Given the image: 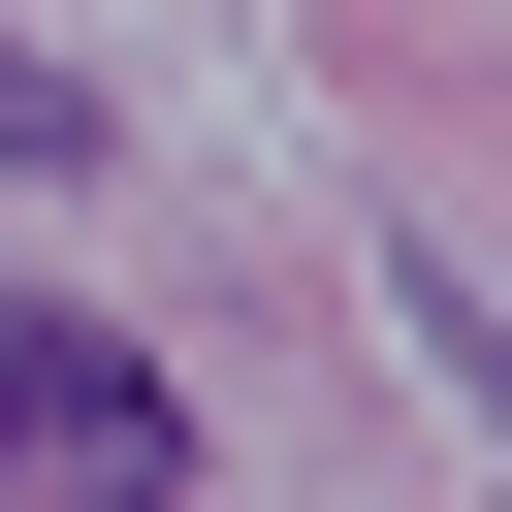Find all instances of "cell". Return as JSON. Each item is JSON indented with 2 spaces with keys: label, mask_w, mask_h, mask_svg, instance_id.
Returning <instances> with one entry per match:
<instances>
[{
  "label": "cell",
  "mask_w": 512,
  "mask_h": 512,
  "mask_svg": "<svg viewBox=\"0 0 512 512\" xmlns=\"http://www.w3.org/2000/svg\"><path fill=\"white\" fill-rule=\"evenodd\" d=\"M0 512H192V384L64 288H0Z\"/></svg>",
  "instance_id": "cell-1"
},
{
  "label": "cell",
  "mask_w": 512,
  "mask_h": 512,
  "mask_svg": "<svg viewBox=\"0 0 512 512\" xmlns=\"http://www.w3.org/2000/svg\"><path fill=\"white\" fill-rule=\"evenodd\" d=\"M0 160H96V96H64V64H32V32H0Z\"/></svg>",
  "instance_id": "cell-2"
}]
</instances>
